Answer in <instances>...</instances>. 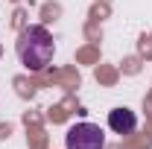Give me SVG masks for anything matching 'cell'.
Wrapping results in <instances>:
<instances>
[{
    "label": "cell",
    "instance_id": "7a4b0ae2",
    "mask_svg": "<svg viewBox=\"0 0 152 149\" xmlns=\"http://www.w3.org/2000/svg\"><path fill=\"white\" fill-rule=\"evenodd\" d=\"M67 149H105V131L96 123H73L64 134Z\"/></svg>",
    "mask_w": 152,
    "mask_h": 149
},
{
    "label": "cell",
    "instance_id": "3957f363",
    "mask_svg": "<svg viewBox=\"0 0 152 149\" xmlns=\"http://www.w3.org/2000/svg\"><path fill=\"white\" fill-rule=\"evenodd\" d=\"M108 126L114 134H132L137 129V114L129 108H114V111H108Z\"/></svg>",
    "mask_w": 152,
    "mask_h": 149
},
{
    "label": "cell",
    "instance_id": "6da1fadb",
    "mask_svg": "<svg viewBox=\"0 0 152 149\" xmlns=\"http://www.w3.org/2000/svg\"><path fill=\"white\" fill-rule=\"evenodd\" d=\"M18 58L26 70H44L50 61H53V53H56V44H53V35L47 26H26L18 35Z\"/></svg>",
    "mask_w": 152,
    "mask_h": 149
}]
</instances>
